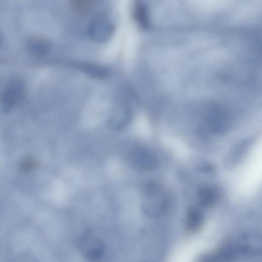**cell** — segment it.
I'll return each mask as SVG.
<instances>
[{
    "label": "cell",
    "instance_id": "1",
    "mask_svg": "<svg viewBox=\"0 0 262 262\" xmlns=\"http://www.w3.org/2000/svg\"><path fill=\"white\" fill-rule=\"evenodd\" d=\"M141 208L148 216L162 215L168 206L167 196L161 186L154 182L144 184L141 189Z\"/></svg>",
    "mask_w": 262,
    "mask_h": 262
},
{
    "label": "cell",
    "instance_id": "2",
    "mask_svg": "<svg viewBox=\"0 0 262 262\" xmlns=\"http://www.w3.org/2000/svg\"><path fill=\"white\" fill-rule=\"evenodd\" d=\"M239 256L262 255V234L249 231L240 235L233 241Z\"/></svg>",
    "mask_w": 262,
    "mask_h": 262
},
{
    "label": "cell",
    "instance_id": "3",
    "mask_svg": "<svg viewBox=\"0 0 262 262\" xmlns=\"http://www.w3.org/2000/svg\"><path fill=\"white\" fill-rule=\"evenodd\" d=\"M25 92L24 82L18 78L9 81L1 95V106L4 112L12 110L23 98Z\"/></svg>",
    "mask_w": 262,
    "mask_h": 262
},
{
    "label": "cell",
    "instance_id": "4",
    "mask_svg": "<svg viewBox=\"0 0 262 262\" xmlns=\"http://www.w3.org/2000/svg\"><path fill=\"white\" fill-rule=\"evenodd\" d=\"M129 161L134 168L143 171L153 170L159 164L157 156L149 148L144 146L136 147L132 150Z\"/></svg>",
    "mask_w": 262,
    "mask_h": 262
},
{
    "label": "cell",
    "instance_id": "5",
    "mask_svg": "<svg viewBox=\"0 0 262 262\" xmlns=\"http://www.w3.org/2000/svg\"><path fill=\"white\" fill-rule=\"evenodd\" d=\"M239 257L233 241H230L212 252L200 255L195 262H235Z\"/></svg>",
    "mask_w": 262,
    "mask_h": 262
},
{
    "label": "cell",
    "instance_id": "6",
    "mask_svg": "<svg viewBox=\"0 0 262 262\" xmlns=\"http://www.w3.org/2000/svg\"><path fill=\"white\" fill-rule=\"evenodd\" d=\"M113 30L112 23L104 14H99L94 17L88 28V33L93 40L102 42L111 36Z\"/></svg>",
    "mask_w": 262,
    "mask_h": 262
},
{
    "label": "cell",
    "instance_id": "7",
    "mask_svg": "<svg viewBox=\"0 0 262 262\" xmlns=\"http://www.w3.org/2000/svg\"><path fill=\"white\" fill-rule=\"evenodd\" d=\"M79 246L83 257L90 262H97L103 256L104 246L103 243L90 233L83 236Z\"/></svg>",
    "mask_w": 262,
    "mask_h": 262
},
{
    "label": "cell",
    "instance_id": "8",
    "mask_svg": "<svg viewBox=\"0 0 262 262\" xmlns=\"http://www.w3.org/2000/svg\"><path fill=\"white\" fill-rule=\"evenodd\" d=\"M28 52L32 56L41 57L47 55L51 49L50 42L42 37L32 36L30 37L26 43Z\"/></svg>",
    "mask_w": 262,
    "mask_h": 262
},
{
    "label": "cell",
    "instance_id": "9",
    "mask_svg": "<svg viewBox=\"0 0 262 262\" xmlns=\"http://www.w3.org/2000/svg\"><path fill=\"white\" fill-rule=\"evenodd\" d=\"M203 216L201 211L196 208H190L185 219L186 229L189 233H195L198 231L203 224Z\"/></svg>",
    "mask_w": 262,
    "mask_h": 262
},
{
    "label": "cell",
    "instance_id": "10",
    "mask_svg": "<svg viewBox=\"0 0 262 262\" xmlns=\"http://www.w3.org/2000/svg\"><path fill=\"white\" fill-rule=\"evenodd\" d=\"M133 16L137 24L143 29L149 26L147 8L143 4L137 2L133 8Z\"/></svg>",
    "mask_w": 262,
    "mask_h": 262
},
{
    "label": "cell",
    "instance_id": "11",
    "mask_svg": "<svg viewBox=\"0 0 262 262\" xmlns=\"http://www.w3.org/2000/svg\"><path fill=\"white\" fill-rule=\"evenodd\" d=\"M79 68L86 74L95 78H103L107 74V69L95 63L83 62L78 64Z\"/></svg>",
    "mask_w": 262,
    "mask_h": 262
},
{
    "label": "cell",
    "instance_id": "12",
    "mask_svg": "<svg viewBox=\"0 0 262 262\" xmlns=\"http://www.w3.org/2000/svg\"><path fill=\"white\" fill-rule=\"evenodd\" d=\"M199 203L203 206L210 205L214 200V193L212 190L208 188L200 189L197 193Z\"/></svg>",
    "mask_w": 262,
    "mask_h": 262
},
{
    "label": "cell",
    "instance_id": "13",
    "mask_svg": "<svg viewBox=\"0 0 262 262\" xmlns=\"http://www.w3.org/2000/svg\"><path fill=\"white\" fill-rule=\"evenodd\" d=\"M72 8L78 13H86L92 8L94 2L91 0H72L70 2Z\"/></svg>",
    "mask_w": 262,
    "mask_h": 262
},
{
    "label": "cell",
    "instance_id": "14",
    "mask_svg": "<svg viewBox=\"0 0 262 262\" xmlns=\"http://www.w3.org/2000/svg\"><path fill=\"white\" fill-rule=\"evenodd\" d=\"M38 164L34 159L27 157L23 160L20 164V169L24 172H28L34 169Z\"/></svg>",
    "mask_w": 262,
    "mask_h": 262
},
{
    "label": "cell",
    "instance_id": "15",
    "mask_svg": "<svg viewBox=\"0 0 262 262\" xmlns=\"http://www.w3.org/2000/svg\"><path fill=\"white\" fill-rule=\"evenodd\" d=\"M13 262H38L36 258L29 252H23L18 254Z\"/></svg>",
    "mask_w": 262,
    "mask_h": 262
}]
</instances>
